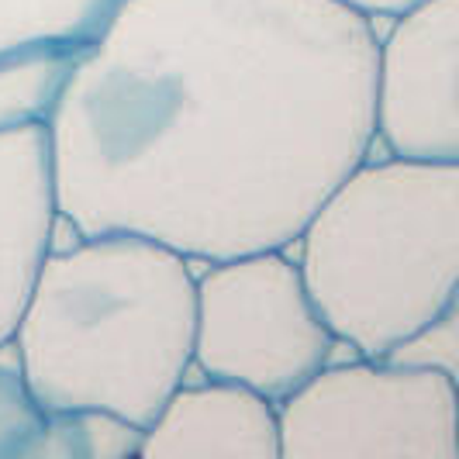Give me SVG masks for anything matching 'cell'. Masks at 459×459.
Segmentation results:
<instances>
[{"label": "cell", "instance_id": "6da1fadb", "mask_svg": "<svg viewBox=\"0 0 459 459\" xmlns=\"http://www.w3.org/2000/svg\"><path fill=\"white\" fill-rule=\"evenodd\" d=\"M373 59L332 0H117L46 121L56 211L201 263L287 249L369 156Z\"/></svg>", "mask_w": 459, "mask_h": 459}, {"label": "cell", "instance_id": "7a4b0ae2", "mask_svg": "<svg viewBox=\"0 0 459 459\" xmlns=\"http://www.w3.org/2000/svg\"><path fill=\"white\" fill-rule=\"evenodd\" d=\"M190 259L135 231L80 235L39 263L7 345L48 411L145 429L194 367Z\"/></svg>", "mask_w": 459, "mask_h": 459}, {"label": "cell", "instance_id": "3957f363", "mask_svg": "<svg viewBox=\"0 0 459 459\" xmlns=\"http://www.w3.org/2000/svg\"><path fill=\"white\" fill-rule=\"evenodd\" d=\"M304 287L356 356L394 345L456 304L459 162L363 160L298 231Z\"/></svg>", "mask_w": 459, "mask_h": 459}, {"label": "cell", "instance_id": "277c9868", "mask_svg": "<svg viewBox=\"0 0 459 459\" xmlns=\"http://www.w3.org/2000/svg\"><path fill=\"white\" fill-rule=\"evenodd\" d=\"M280 459H459L456 377L356 356L280 404Z\"/></svg>", "mask_w": 459, "mask_h": 459}, {"label": "cell", "instance_id": "5b68a950", "mask_svg": "<svg viewBox=\"0 0 459 459\" xmlns=\"http://www.w3.org/2000/svg\"><path fill=\"white\" fill-rule=\"evenodd\" d=\"M335 335L304 287L298 259L253 249L207 263L194 287V367L270 401L332 359Z\"/></svg>", "mask_w": 459, "mask_h": 459}, {"label": "cell", "instance_id": "8992f818", "mask_svg": "<svg viewBox=\"0 0 459 459\" xmlns=\"http://www.w3.org/2000/svg\"><path fill=\"white\" fill-rule=\"evenodd\" d=\"M373 138L397 160L459 162V0H421L377 42Z\"/></svg>", "mask_w": 459, "mask_h": 459}, {"label": "cell", "instance_id": "52a82bcc", "mask_svg": "<svg viewBox=\"0 0 459 459\" xmlns=\"http://www.w3.org/2000/svg\"><path fill=\"white\" fill-rule=\"evenodd\" d=\"M145 459H280L276 401L207 377L180 384L142 429Z\"/></svg>", "mask_w": 459, "mask_h": 459}, {"label": "cell", "instance_id": "ba28073f", "mask_svg": "<svg viewBox=\"0 0 459 459\" xmlns=\"http://www.w3.org/2000/svg\"><path fill=\"white\" fill-rule=\"evenodd\" d=\"M56 221L46 128L0 132V349H7L28 283L52 249Z\"/></svg>", "mask_w": 459, "mask_h": 459}, {"label": "cell", "instance_id": "9c48e42d", "mask_svg": "<svg viewBox=\"0 0 459 459\" xmlns=\"http://www.w3.org/2000/svg\"><path fill=\"white\" fill-rule=\"evenodd\" d=\"M80 46H31L0 52V132L46 128Z\"/></svg>", "mask_w": 459, "mask_h": 459}, {"label": "cell", "instance_id": "30bf717a", "mask_svg": "<svg viewBox=\"0 0 459 459\" xmlns=\"http://www.w3.org/2000/svg\"><path fill=\"white\" fill-rule=\"evenodd\" d=\"M117 0H0V52L83 46Z\"/></svg>", "mask_w": 459, "mask_h": 459}, {"label": "cell", "instance_id": "8fae6325", "mask_svg": "<svg viewBox=\"0 0 459 459\" xmlns=\"http://www.w3.org/2000/svg\"><path fill=\"white\" fill-rule=\"evenodd\" d=\"M142 429L104 411H48L31 459L138 456Z\"/></svg>", "mask_w": 459, "mask_h": 459}, {"label": "cell", "instance_id": "7c38bea8", "mask_svg": "<svg viewBox=\"0 0 459 459\" xmlns=\"http://www.w3.org/2000/svg\"><path fill=\"white\" fill-rule=\"evenodd\" d=\"M48 408L31 394L18 363L0 359V459L35 453V442L46 429Z\"/></svg>", "mask_w": 459, "mask_h": 459}, {"label": "cell", "instance_id": "4fadbf2b", "mask_svg": "<svg viewBox=\"0 0 459 459\" xmlns=\"http://www.w3.org/2000/svg\"><path fill=\"white\" fill-rule=\"evenodd\" d=\"M387 359L408 363V367L438 369L446 377L459 380V311L456 304L436 315L429 325L411 332L404 342H397L387 352Z\"/></svg>", "mask_w": 459, "mask_h": 459}, {"label": "cell", "instance_id": "5bb4252c", "mask_svg": "<svg viewBox=\"0 0 459 459\" xmlns=\"http://www.w3.org/2000/svg\"><path fill=\"white\" fill-rule=\"evenodd\" d=\"M332 4H339V7L369 22V18H401L404 11L418 7L421 0H332Z\"/></svg>", "mask_w": 459, "mask_h": 459}]
</instances>
